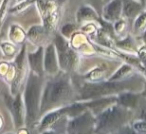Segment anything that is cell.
Listing matches in <instances>:
<instances>
[{
	"instance_id": "1",
	"label": "cell",
	"mask_w": 146,
	"mask_h": 134,
	"mask_svg": "<svg viewBox=\"0 0 146 134\" xmlns=\"http://www.w3.org/2000/svg\"><path fill=\"white\" fill-rule=\"evenodd\" d=\"M76 99V90L67 72H58L44 86L41 97V114L69 105Z\"/></svg>"
},
{
	"instance_id": "2",
	"label": "cell",
	"mask_w": 146,
	"mask_h": 134,
	"mask_svg": "<svg viewBox=\"0 0 146 134\" xmlns=\"http://www.w3.org/2000/svg\"><path fill=\"white\" fill-rule=\"evenodd\" d=\"M139 80L135 76L118 81H91L85 82L78 90L77 97L81 100H90L105 96L118 95L124 91H134L139 84Z\"/></svg>"
},
{
	"instance_id": "3",
	"label": "cell",
	"mask_w": 146,
	"mask_h": 134,
	"mask_svg": "<svg viewBox=\"0 0 146 134\" xmlns=\"http://www.w3.org/2000/svg\"><path fill=\"white\" fill-rule=\"evenodd\" d=\"M42 76L30 71L27 77L24 90L25 124L32 127L41 115V97H42Z\"/></svg>"
},
{
	"instance_id": "4",
	"label": "cell",
	"mask_w": 146,
	"mask_h": 134,
	"mask_svg": "<svg viewBox=\"0 0 146 134\" xmlns=\"http://www.w3.org/2000/svg\"><path fill=\"white\" fill-rule=\"evenodd\" d=\"M133 110L116 103L96 115L94 134H111L123 126L129 124Z\"/></svg>"
},
{
	"instance_id": "5",
	"label": "cell",
	"mask_w": 146,
	"mask_h": 134,
	"mask_svg": "<svg viewBox=\"0 0 146 134\" xmlns=\"http://www.w3.org/2000/svg\"><path fill=\"white\" fill-rule=\"evenodd\" d=\"M53 43L56 48L60 69L64 72L72 70L78 60V55L75 49L71 46L70 42H68V40L61 34H56Z\"/></svg>"
},
{
	"instance_id": "6",
	"label": "cell",
	"mask_w": 146,
	"mask_h": 134,
	"mask_svg": "<svg viewBox=\"0 0 146 134\" xmlns=\"http://www.w3.org/2000/svg\"><path fill=\"white\" fill-rule=\"evenodd\" d=\"M96 115L90 109L70 119L67 124V134H94Z\"/></svg>"
},
{
	"instance_id": "7",
	"label": "cell",
	"mask_w": 146,
	"mask_h": 134,
	"mask_svg": "<svg viewBox=\"0 0 146 134\" xmlns=\"http://www.w3.org/2000/svg\"><path fill=\"white\" fill-rule=\"evenodd\" d=\"M4 100L7 107L9 108L11 114H12L14 125L17 128L21 127L25 123V114H24L25 107H24V104H23L22 98H21V94L20 93L16 94L15 97H10L9 95L7 96L5 94Z\"/></svg>"
},
{
	"instance_id": "8",
	"label": "cell",
	"mask_w": 146,
	"mask_h": 134,
	"mask_svg": "<svg viewBox=\"0 0 146 134\" xmlns=\"http://www.w3.org/2000/svg\"><path fill=\"white\" fill-rule=\"evenodd\" d=\"M101 18L104 22L113 24L123 17V0H109L103 5Z\"/></svg>"
},
{
	"instance_id": "9",
	"label": "cell",
	"mask_w": 146,
	"mask_h": 134,
	"mask_svg": "<svg viewBox=\"0 0 146 134\" xmlns=\"http://www.w3.org/2000/svg\"><path fill=\"white\" fill-rule=\"evenodd\" d=\"M60 66L58 62L56 48L53 42H50L44 48V71L48 75L54 76L59 72Z\"/></svg>"
},
{
	"instance_id": "10",
	"label": "cell",
	"mask_w": 146,
	"mask_h": 134,
	"mask_svg": "<svg viewBox=\"0 0 146 134\" xmlns=\"http://www.w3.org/2000/svg\"><path fill=\"white\" fill-rule=\"evenodd\" d=\"M27 60L30 69L37 75H44V47L38 46V48L33 52L27 53Z\"/></svg>"
},
{
	"instance_id": "11",
	"label": "cell",
	"mask_w": 146,
	"mask_h": 134,
	"mask_svg": "<svg viewBox=\"0 0 146 134\" xmlns=\"http://www.w3.org/2000/svg\"><path fill=\"white\" fill-rule=\"evenodd\" d=\"M26 46L23 45L20 52L17 54L15 58V65H14V75H13V82H12V94H14V91L16 92L19 87L20 81L24 74V60L25 55H26Z\"/></svg>"
},
{
	"instance_id": "12",
	"label": "cell",
	"mask_w": 146,
	"mask_h": 134,
	"mask_svg": "<svg viewBox=\"0 0 146 134\" xmlns=\"http://www.w3.org/2000/svg\"><path fill=\"white\" fill-rule=\"evenodd\" d=\"M146 10V5L139 0H123V17L133 21L139 14Z\"/></svg>"
},
{
	"instance_id": "13",
	"label": "cell",
	"mask_w": 146,
	"mask_h": 134,
	"mask_svg": "<svg viewBox=\"0 0 146 134\" xmlns=\"http://www.w3.org/2000/svg\"><path fill=\"white\" fill-rule=\"evenodd\" d=\"M75 18L78 23H86L91 21H98L100 15L91 5H83L76 11Z\"/></svg>"
},
{
	"instance_id": "14",
	"label": "cell",
	"mask_w": 146,
	"mask_h": 134,
	"mask_svg": "<svg viewBox=\"0 0 146 134\" xmlns=\"http://www.w3.org/2000/svg\"><path fill=\"white\" fill-rule=\"evenodd\" d=\"M140 96L141 94L134 91H124L117 95L118 104L128 109L134 110L137 108L140 101Z\"/></svg>"
},
{
	"instance_id": "15",
	"label": "cell",
	"mask_w": 146,
	"mask_h": 134,
	"mask_svg": "<svg viewBox=\"0 0 146 134\" xmlns=\"http://www.w3.org/2000/svg\"><path fill=\"white\" fill-rule=\"evenodd\" d=\"M49 30L44 26V25H39L35 24L29 28V30L27 31V38L33 42L34 44H37L38 46L39 43L44 42L48 37Z\"/></svg>"
},
{
	"instance_id": "16",
	"label": "cell",
	"mask_w": 146,
	"mask_h": 134,
	"mask_svg": "<svg viewBox=\"0 0 146 134\" xmlns=\"http://www.w3.org/2000/svg\"><path fill=\"white\" fill-rule=\"evenodd\" d=\"M8 39L14 44L23 43L27 38V32L18 24H11L8 29Z\"/></svg>"
},
{
	"instance_id": "17",
	"label": "cell",
	"mask_w": 146,
	"mask_h": 134,
	"mask_svg": "<svg viewBox=\"0 0 146 134\" xmlns=\"http://www.w3.org/2000/svg\"><path fill=\"white\" fill-rule=\"evenodd\" d=\"M134 65L128 64V63H124L121 66L108 78V80L111 81H118V80H124L127 78L131 77L132 73L134 72Z\"/></svg>"
},
{
	"instance_id": "18",
	"label": "cell",
	"mask_w": 146,
	"mask_h": 134,
	"mask_svg": "<svg viewBox=\"0 0 146 134\" xmlns=\"http://www.w3.org/2000/svg\"><path fill=\"white\" fill-rule=\"evenodd\" d=\"M115 46L117 48H119L123 52L127 53H134L136 51L135 48V42L132 39L131 35L127 34L126 36H124L123 38H121L120 40H118L115 43Z\"/></svg>"
},
{
	"instance_id": "19",
	"label": "cell",
	"mask_w": 146,
	"mask_h": 134,
	"mask_svg": "<svg viewBox=\"0 0 146 134\" xmlns=\"http://www.w3.org/2000/svg\"><path fill=\"white\" fill-rule=\"evenodd\" d=\"M146 29V10H144L141 14H139L133 20L132 25V34L139 35L144 32Z\"/></svg>"
},
{
	"instance_id": "20",
	"label": "cell",
	"mask_w": 146,
	"mask_h": 134,
	"mask_svg": "<svg viewBox=\"0 0 146 134\" xmlns=\"http://www.w3.org/2000/svg\"><path fill=\"white\" fill-rule=\"evenodd\" d=\"M35 2H36V0H23L20 2H17V4L14 5V7L9 9V13L10 14H19Z\"/></svg>"
},
{
	"instance_id": "21",
	"label": "cell",
	"mask_w": 146,
	"mask_h": 134,
	"mask_svg": "<svg viewBox=\"0 0 146 134\" xmlns=\"http://www.w3.org/2000/svg\"><path fill=\"white\" fill-rule=\"evenodd\" d=\"M127 19H125L124 17L120 18L119 20H117L116 22H114L112 24V28H113V32L116 35H122L126 34V29H127Z\"/></svg>"
},
{
	"instance_id": "22",
	"label": "cell",
	"mask_w": 146,
	"mask_h": 134,
	"mask_svg": "<svg viewBox=\"0 0 146 134\" xmlns=\"http://www.w3.org/2000/svg\"><path fill=\"white\" fill-rule=\"evenodd\" d=\"M77 30V27L75 24H72V23H66L64 24L60 29V34L62 35L64 38H66L67 40H70L71 37L73 36V34L76 32Z\"/></svg>"
},
{
	"instance_id": "23",
	"label": "cell",
	"mask_w": 146,
	"mask_h": 134,
	"mask_svg": "<svg viewBox=\"0 0 146 134\" xmlns=\"http://www.w3.org/2000/svg\"><path fill=\"white\" fill-rule=\"evenodd\" d=\"M9 1L10 0H2L0 3V30L2 28L7 14L9 13Z\"/></svg>"
},
{
	"instance_id": "24",
	"label": "cell",
	"mask_w": 146,
	"mask_h": 134,
	"mask_svg": "<svg viewBox=\"0 0 146 134\" xmlns=\"http://www.w3.org/2000/svg\"><path fill=\"white\" fill-rule=\"evenodd\" d=\"M0 47H1V49H2V51L4 52V54L6 55L7 57H12L15 55V53H16V46H15L14 43L12 42H3L1 43V45H0Z\"/></svg>"
},
{
	"instance_id": "25",
	"label": "cell",
	"mask_w": 146,
	"mask_h": 134,
	"mask_svg": "<svg viewBox=\"0 0 146 134\" xmlns=\"http://www.w3.org/2000/svg\"><path fill=\"white\" fill-rule=\"evenodd\" d=\"M89 2L91 3V6L94 7L99 14H101L102 7L105 4V0H89Z\"/></svg>"
},
{
	"instance_id": "26",
	"label": "cell",
	"mask_w": 146,
	"mask_h": 134,
	"mask_svg": "<svg viewBox=\"0 0 146 134\" xmlns=\"http://www.w3.org/2000/svg\"><path fill=\"white\" fill-rule=\"evenodd\" d=\"M111 134H132V128L130 124H127V125L123 126L120 129H118L117 131L113 132Z\"/></svg>"
},
{
	"instance_id": "27",
	"label": "cell",
	"mask_w": 146,
	"mask_h": 134,
	"mask_svg": "<svg viewBox=\"0 0 146 134\" xmlns=\"http://www.w3.org/2000/svg\"><path fill=\"white\" fill-rule=\"evenodd\" d=\"M138 118H139V119H143L146 121V106H144V107L140 110V113H139Z\"/></svg>"
},
{
	"instance_id": "28",
	"label": "cell",
	"mask_w": 146,
	"mask_h": 134,
	"mask_svg": "<svg viewBox=\"0 0 146 134\" xmlns=\"http://www.w3.org/2000/svg\"><path fill=\"white\" fill-rule=\"evenodd\" d=\"M141 39H142V41H143V43H144V45L146 46V29L144 30V32L142 33V35H141Z\"/></svg>"
},
{
	"instance_id": "29",
	"label": "cell",
	"mask_w": 146,
	"mask_h": 134,
	"mask_svg": "<svg viewBox=\"0 0 146 134\" xmlns=\"http://www.w3.org/2000/svg\"><path fill=\"white\" fill-rule=\"evenodd\" d=\"M42 134H58V133H56L55 131H52V130L46 129L45 131H43V133H42Z\"/></svg>"
},
{
	"instance_id": "30",
	"label": "cell",
	"mask_w": 146,
	"mask_h": 134,
	"mask_svg": "<svg viewBox=\"0 0 146 134\" xmlns=\"http://www.w3.org/2000/svg\"><path fill=\"white\" fill-rule=\"evenodd\" d=\"M141 95H142V96H144V97H146V84H145V86H144L143 90H142Z\"/></svg>"
},
{
	"instance_id": "31",
	"label": "cell",
	"mask_w": 146,
	"mask_h": 134,
	"mask_svg": "<svg viewBox=\"0 0 146 134\" xmlns=\"http://www.w3.org/2000/svg\"><path fill=\"white\" fill-rule=\"evenodd\" d=\"M132 134H146V133H139V132H136V131H134V130L132 129Z\"/></svg>"
},
{
	"instance_id": "32",
	"label": "cell",
	"mask_w": 146,
	"mask_h": 134,
	"mask_svg": "<svg viewBox=\"0 0 146 134\" xmlns=\"http://www.w3.org/2000/svg\"><path fill=\"white\" fill-rule=\"evenodd\" d=\"M139 1H141V2L143 3V4L146 5V0H139Z\"/></svg>"
},
{
	"instance_id": "33",
	"label": "cell",
	"mask_w": 146,
	"mask_h": 134,
	"mask_svg": "<svg viewBox=\"0 0 146 134\" xmlns=\"http://www.w3.org/2000/svg\"><path fill=\"white\" fill-rule=\"evenodd\" d=\"M20 1H23V0H16V2H20Z\"/></svg>"
},
{
	"instance_id": "34",
	"label": "cell",
	"mask_w": 146,
	"mask_h": 134,
	"mask_svg": "<svg viewBox=\"0 0 146 134\" xmlns=\"http://www.w3.org/2000/svg\"><path fill=\"white\" fill-rule=\"evenodd\" d=\"M107 1H109V0H105V3H106V2H107Z\"/></svg>"
},
{
	"instance_id": "35",
	"label": "cell",
	"mask_w": 146,
	"mask_h": 134,
	"mask_svg": "<svg viewBox=\"0 0 146 134\" xmlns=\"http://www.w3.org/2000/svg\"><path fill=\"white\" fill-rule=\"evenodd\" d=\"M7 134H12V133H7Z\"/></svg>"
}]
</instances>
